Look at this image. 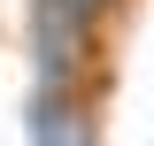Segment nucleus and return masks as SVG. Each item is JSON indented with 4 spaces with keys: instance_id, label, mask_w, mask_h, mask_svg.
I'll list each match as a JSON object with an SVG mask.
<instances>
[{
    "instance_id": "7ed1b4c3",
    "label": "nucleus",
    "mask_w": 154,
    "mask_h": 146,
    "mask_svg": "<svg viewBox=\"0 0 154 146\" xmlns=\"http://www.w3.org/2000/svg\"><path fill=\"white\" fill-rule=\"evenodd\" d=\"M69 8H77V16H93V23H108L116 8H123V0H69Z\"/></svg>"
},
{
    "instance_id": "f257e3e1",
    "label": "nucleus",
    "mask_w": 154,
    "mask_h": 146,
    "mask_svg": "<svg viewBox=\"0 0 154 146\" xmlns=\"http://www.w3.org/2000/svg\"><path fill=\"white\" fill-rule=\"evenodd\" d=\"M31 85L38 92H100V23L69 0H31Z\"/></svg>"
},
{
    "instance_id": "f03ea898",
    "label": "nucleus",
    "mask_w": 154,
    "mask_h": 146,
    "mask_svg": "<svg viewBox=\"0 0 154 146\" xmlns=\"http://www.w3.org/2000/svg\"><path fill=\"white\" fill-rule=\"evenodd\" d=\"M23 146H100V92H38L31 85Z\"/></svg>"
}]
</instances>
